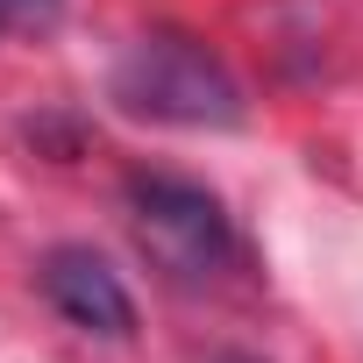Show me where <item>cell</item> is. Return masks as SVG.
<instances>
[{"instance_id":"3957f363","label":"cell","mask_w":363,"mask_h":363,"mask_svg":"<svg viewBox=\"0 0 363 363\" xmlns=\"http://www.w3.org/2000/svg\"><path fill=\"white\" fill-rule=\"evenodd\" d=\"M36 278H43V299H50L79 335H100V342H128V335H135V299H128V285L107 271V257L65 242V250L43 257Z\"/></svg>"},{"instance_id":"277c9868","label":"cell","mask_w":363,"mask_h":363,"mask_svg":"<svg viewBox=\"0 0 363 363\" xmlns=\"http://www.w3.org/2000/svg\"><path fill=\"white\" fill-rule=\"evenodd\" d=\"M65 22V0H0V36H50Z\"/></svg>"},{"instance_id":"7a4b0ae2","label":"cell","mask_w":363,"mask_h":363,"mask_svg":"<svg viewBox=\"0 0 363 363\" xmlns=\"http://www.w3.org/2000/svg\"><path fill=\"white\" fill-rule=\"evenodd\" d=\"M128 207V235L135 250L171 278V285H214L221 271H235V221L228 207L193 186V178H171V171H135L121 186Z\"/></svg>"},{"instance_id":"5b68a950","label":"cell","mask_w":363,"mask_h":363,"mask_svg":"<svg viewBox=\"0 0 363 363\" xmlns=\"http://www.w3.org/2000/svg\"><path fill=\"white\" fill-rule=\"evenodd\" d=\"M221 363H257V356H221Z\"/></svg>"},{"instance_id":"6da1fadb","label":"cell","mask_w":363,"mask_h":363,"mask_svg":"<svg viewBox=\"0 0 363 363\" xmlns=\"http://www.w3.org/2000/svg\"><path fill=\"white\" fill-rule=\"evenodd\" d=\"M114 100L143 121H171V128H235L242 121V86L235 72L178 29H150L121 50L114 65Z\"/></svg>"}]
</instances>
